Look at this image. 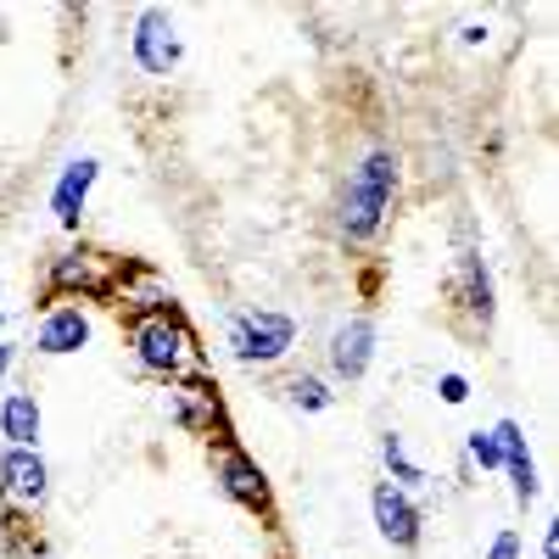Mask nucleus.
Segmentation results:
<instances>
[{
    "mask_svg": "<svg viewBox=\"0 0 559 559\" xmlns=\"http://www.w3.org/2000/svg\"><path fill=\"white\" fill-rule=\"evenodd\" d=\"M392 185H397V157L392 152H369L353 179H347V191H342V229L347 236H376L381 218H386V202H392Z\"/></svg>",
    "mask_w": 559,
    "mask_h": 559,
    "instance_id": "f257e3e1",
    "label": "nucleus"
},
{
    "mask_svg": "<svg viewBox=\"0 0 559 559\" xmlns=\"http://www.w3.org/2000/svg\"><path fill=\"white\" fill-rule=\"evenodd\" d=\"M134 353H140V364H146V369L174 376V369L191 364V336H185L168 313H152V319L134 324Z\"/></svg>",
    "mask_w": 559,
    "mask_h": 559,
    "instance_id": "f03ea898",
    "label": "nucleus"
},
{
    "mask_svg": "<svg viewBox=\"0 0 559 559\" xmlns=\"http://www.w3.org/2000/svg\"><path fill=\"white\" fill-rule=\"evenodd\" d=\"M292 347V319L286 313H241L236 319V353L241 364H274Z\"/></svg>",
    "mask_w": 559,
    "mask_h": 559,
    "instance_id": "7ed1b4c3",
    "label": "nucleus"
},
{
    "mask_svg": "<svg viewBox=\"0 0 559 559\" xmlns=\"http://www.w3.org/2000/svg\"><path fill=\"white\" fill-rule=\"evenodd\" d=\"M134 57L146 73H168L179 62V39H174V23L163 12H140L134 23Z\"/></svg>",
    "mask_w": 559,
    "mask_h": 559,
    "instance_id": "20e7f679",
    "label": "nucleus"
},
{
    "mask_svg": "<svg viewBox=\"0 0 559 559\" xmlns=\"http://www.w3.org/2000/svg\"><path fill=\"white\" fill-rule=\"evenodd\" d=\"M0 487H7L12 503H39L45 498V464L34 448H12L0 459Z\"/></svg>",
    "mask_w": 559,
    "mask_h": 559,
    "instance_id": "39448f33",
    "label": "nucleus"
},
{
    "mask_svg": "<svg viewBox=\"0 0 559 559\" xmlns=\"http://www.w3.org/2000/svg\"><path fill=\"white\" fill-rule=\"evenodd\" d=\"M376 526H381V537H386V543H414V532H419L414 503H408L392 481H381V487H376Z\"/></svg>",
    "mask_w": 559,
    "mask_h": 559,
    "instance_id": "423d86ee",
    "label": "nucleus"
},
{
    "mask_svg": "<svg viewBox=\"0 0 559 559\" xmlns=\"http://www.w3.org/2000/svg\"><path fill=\"white\" fill-rule=\"evenodd\" d=\"M90 342V324L79 308H57V313H45L39 324V353H79Z\"/></svg>",
    "mask_w": 559,
    "mask_h": 559,
    "instance_id": "0eeeda50",
    "label": "nucleus"
},
{
    "mask_svg": "<svg viewBox=\"0 0 559 559\" xmlns=\"http://www.w3.org/2000/svg\"><path fill=\"white\" fill-rule=\"evenodd\" d=\"M369 342H376V331H369L364 319H353V324H342V331H336L331 358H336V369H342L347 381H358L364 369H369Z\"/></svg>",
    "mask_w": 559,
    "mask_h": 559,
    "instance_id": "6e6552de",
    "label": "nucleus"
},
{
    "mask_svg": "<svg viewBox=\"0 0 559 559\" xmlns=\"http://www.w3.org/2000/svg\"><path fill=\"white\" fill-rule=\"evenodd\" d=\"M90 185H96V163H90V157H79V163L62 174L57 197H51V207H57V218H62V224H79V213H84V197H90Z\"/></svg>",
    "mask_w": 559,
    "mask_h": 559,
    "instance_id": "1a4fd4ad",
    "label": "nucleus"
},
{
    "mask_svg": "<svg viewBox=\"0 0 559 559\" xmlns=\"http://www.w3.org/2000/svg\"><path fill=\"white\" fill-rule=\"evenodd\" d=\"M492 437H498V453H503V464H509V476H515V492H521V498H532V492H537V481H532V459H526L521 426H515V419H503V426H498Z\"/></svg>",
    "mask_w": 559,
    "mask_h": 559,
    "instance_id": "9d476101",
    "label": "nucleus"
},
{
    "mask_svg": "<svg viewBox=\"0 0 559 559\" xmlns=\"http://www.w3.org/2000/svg\"><path fill=\"white\" fill-rule=\"evenodd\" d=\"M0 431L12 437V448H34V437H39V403L28 392H12L7 408H0Z\"/></svg>",
    "mask_w": 559,
    "mask_h": 559,
    "instance_id": "9b49d317",
    "label": "nucleus"
},
{
    "mask_svg": "<svg viewBox=\"0 0 559 559\" xmlns=\"http://www.w3.org/2000/svg\"><path fill=\"white\" fill-rule=\"evenodd\" d=\"M224 487L236 492L241 503H263V476H258V464L241 459V453H224Z\"/></svg>",
    "mask_w": 559,
    "mask_h": 559,
    "instance_id": "f8f14e48",
    "label": "nucleus"
},
{
    "mask_svg": "<svg viewBox=\"0 0 559 559\" xmlns=\"http://www.w3.org/2000/svg\"><path fill=\"white\" fill-rule=\"evenodd\" d=\"M96 280V252H68L57 263V286H90Z\"/></svg>",
    "mask_w": 559,
    "mask_h": 559,
    "instance_id": "ddd939ff",
    "label": "nucleus"
},
{
    "mask_svg": "<svg viewBox=\"0 0 559 559\" xmlns=\"http://www.w3.org/2000/svg\"><path fill=\"white\" fill-rule=\"evenodd\" d=\"M464 280H471V302L481 308V319L492 313V286H487V269L476 258H464Z\"/></svg>",
    "mask_w": 559,
    "mask_h": 559,
    "instance_id": "4468645a",
    "label": "nucleus"
},
{
    "mask_svg": "<svg viewBox=\"0 0 559 559\" xmlns=\"http://www.w3.org/2000/svg\"><path fill=\"white\" fill-rule=\"evenodd\" d=\"M292 397L302 403V408H324V403H331V392H324L313 376H302V381H292Z\"/></svg>",
    "mask_w": 559,
    "mask_h": 559,
    "instance_id": "2eb2a0df",
    "label": "nucleus"
},
{
    "mask_svg": "<svg viewBox=\"0 0 559 559\" xmlns=\"http://www.w3.org/2000/svg\"><path fill=\"white\" fill-rule=\"evenodd\" d=\"M386 464H392V471H397L403 481H426V476H419V471H414V464L403 459V442H397V437H386Z\"/></svg>",
    "mask_w": 559,
    "mask_h": 559,
    "instance_id": "dca6fc26",
    "label": "nucleus"
},
{
    "mask_svg": "<svg viewBox=\"0 0 559 559\" xmlns=\"http://www.w3.org/2000/svg\"><path fill=\"white\" fill-rule=\"evenodd\" d=\"M471 453H476L481 464H503V453H498V437H481V431H476V437H471Z\"/></svg>",
    "mask_w": 559,
    "mask_h": 559,
    "instance_id": "f3484780",
    "label": "nucleus"
},
{
    "mask_svg": "<svg viewBox=\"0 0 559 559\" xmlns=\"http://www.w3.org/2000/svg\"><path fill=\"white\" fill-rule=\"evenodd\" d=\"M521 554V543H515V532H503L498 543H492V559H515Z\"/></svg>",
    "mask_w": 559,
    "mask_h": 559,
    "instance_id": "a211bd4d",
    "label": "nucleus"
},
{
    "mask_svg": "<svg viewBox=\"0 0 559 559\" xmlns=\"http://www.w3.org/2000/svg\"><path fill=\"white\" fill-rule=\"evenodd\" d=\"M442 397H448V403H464V381H459V376H442Z\"/></svg>",
    "mask_w": 559,
    "mask_h": 559,
    "instance_id": "6ab92c4d",
    "label": "nucleus"
},
{
    "mask_svg": "<svg viewBox=\"0 0 559 559\" xmlns=\"http://www.w3.org/2000/svg\"><path fill=\"white\" fill-rule=\"evenodd\" d=\"M7 369H12V347H0V376H7Z\"/></svg>",
    "mask_w": 559,
    "mask_h": 559,
    "instance_id": "aec40b11",
    "label": "nucleus"
},
{
    "mask_svg": "<svg viewBox=\"0 0 559 559\" xmlns=\"http://www.w3.org/2000/svg\"><path fill=\"white\" fill-rule=\"evenodd\" d=\"M34 559H39V554H34Z\"/></svg>",
    "mask_w": 559,
    "mask_h": 559,
    "instance_id": "412c9836",
    "label": "nucleus"
}]
</instances>
